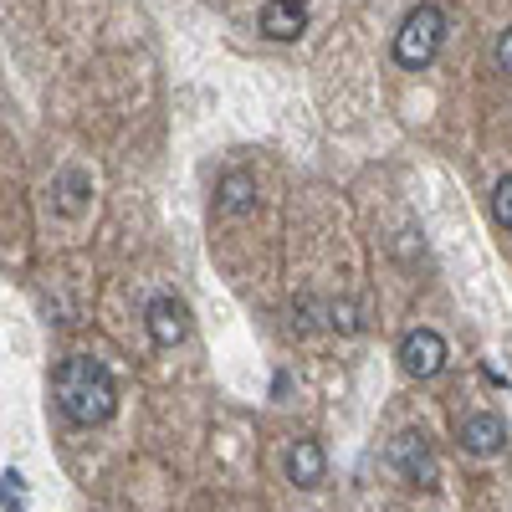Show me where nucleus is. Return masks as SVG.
I'll return each instance as SVG.
<instances>
[{"label": "nucleus", "instance_id": "f257e3e1", "mask_svg": "<svg viewBox=\"0 0 512 512\" xmlns=\"http://www.w3.org/2000/svg\"><path fill=\"white\" fill-rule=\"evenodd\" d=\"M52 395H57V410L72 420V425H103L113 410H118V384L113 374L88 359V354H72L57 364L52 374Z\"/></svg>", "mask_w": 512, "mask_h": 512}, {"label": "nucleus", "instance_id": "f03ea898", "mask_svg": "<svg viewBox=\"0 0 512 512\" xmlns=\"http://www.w3.org/2000/svg\"><path fill=\"white\" fill-rule=\"evenodd\" d=\"M441 41H446V16L436 6H415L405 11L400 31H395V62L420 72V67H431L436 52H441Z\"/></svg>", "mask_w": 512, "mask_h": 512}, {"label": "nucleus", "instance_id": "7ed1b4c3", "mask_svg": "<svg viewBox=\"0 0 512 512\" xmlns=\"http://www.w3.org/2000/svg\"><path fill=\"white\" fill-rule=\"evenodd\" d=\"M400 369L410 379H436L446 369V338L436 328H410L400 338Z\"/></svg>", "mask_w": 512, "mask_h": 512}, {"label": "nucleus", "instance_id": "20e7f679", "mask_svg": "<svg viewBox=\"0 0 512 512\" xmlns=\"http://www.w3.org/2000/svg\"><path fill=\"white\" fill-rule=\"evenodd\" d=\"M390 466H395L405 482L431 487V482H436V456H431V441H425V431H400V436L390 441Z\"/></svg>", "mask_w": 512, "mask_h": 512}, {"label": "nucleus", "instance_id": "39448f33", "mask_svg": "<svg viewBox=\"0 0 512 512\" xmlns=\"http://www.w3.org/2000/svg\"><path fill=\"white\" fill-rule=\"evenodd\" d=\"M144 328L159 349H180L185 338H190V308L180 303V297H154V303L144 308Z\"/></svg>", "mask_w": 512, "mask_h": 512}, {"label": "nucleus", "instance_id": "423d86ee", "mask_svg": "<svg viewBox=\"0 0 512 512\" xmlns=\"http://www.w3.org/2000/svg\"><path fill=\"white\" fill-rule=\"evenodd\" d=\"M456 436H461V446L472 451V456H492V451L507 446V425H502L497 415L477 410V415H466V420L456 425Z\"/></svg>", "mask_w": 512, "mask_h": 512}, {"label": "nucleus", "instance_id": "0eeeda50", "mask_svg": "<svg viewBox=\"0 0 512 512\" xmlns=\"http://www.w3.org/2000/svg\"><path fill=\"white\" fill-rule=\"evenodd\" d=\"M328 477V451L318 446V441H292L287 446V482L292 487H318Z\"/></svg>", "mask_w": 512, "mask_h": 512}, {"label": "nucleus", "instance_id": "6e6552de", "mask_svg": "<svg viewBox=\"0 0 512 512\" xmlns=\"http://www.w3.org/2000/svg\"><path fill=\"white\" fill-rule=\"evenodd\" d=\"M303 31H308V6H303V0H267V6H262V36L297 41Z\"/></svg>", "mask_w": 512, "mask_h": 512}, {"label": "nucleus", "instance_id": "1a4fd4ad", "mask_svg": "<svg viewBox=\"0 0 512 512\" xmlns=\"http://www.w3.org/2000/svg\"><path fill=\"white\" fill-rule=\"evenodd\" d=\"M216 210L221 216H251L256 210V180L246 175V169H226V175L216 180Z\"/></svg>", "mask_w": 512, "mask_h": 512}, {"label": "nucleus", "instance_id": "9d476101", "mask_svg": "<svg viewBox=\"0 0 512 512\" xmlns=\"http://www.w3.org/2000/svg\"><path fill=\"white\" fill-rule=\"evenodd\" d=\"M52 195H57V210L62 216H82V210H88V195H93V180L82 175V169H62L57 175V185H52Z\"/></svg>", "mask_w": 512, "mask_h": 512}, {"label": "nucleus", "instance_id": "9b49d317", "mask_svg": "<svg viewBox=\"0 0 512 512\" xmlns=\"http://www.w3.org/2000/svg\"><path fill=\"white\" fill-rule=\"evenodd\" d=\"M492 216H497L502 231H512V175H502L497 190H492Z\"/></svg>", "mask_w": 512, "mask_h": 512}, {"label": "nucleus", "instance_id": "f8f14e48", "mask_svg": "<svg viewBox=\"0 0 512 512\" xmlns=\"http://www.w3.org/2000/svg\"><path fill=\"white\" fill-rule=\"evenodd\" d=\"M26 497H21V477L16 472H6V477H0V507H21Z\"/></svg>", "mask_w": 512, "mask_h": 512}, {"label": "nucleus", "instance_id": "ddd939ff", "mask_svg": "<svg viewBox=\"0 0 512 512\" xmlns=\"http://www.w3.org/2000/svg\"><path fill=\"white\" fill-rule=\"evenodd\" d=\"M497 67L512 77V26H507V31H502V41H497Z\"/></svg>", "mask_w": 512, "mask_h": 512}]
</instances>
